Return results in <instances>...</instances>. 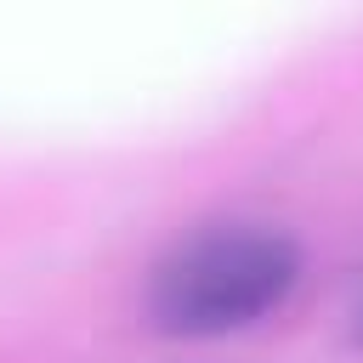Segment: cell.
I'll use <instances>...</instances> for the list:
<instances>
[{
	"label": "cell",
	"instance_id": "obj_2",
	"mask_svg": "<svg viewBox=\"0 0 363 363\" xmlns=\"http://www.w3.org/2000/svg\"><path fill=\"white\" fill-rule=\"evenodd\" d=\"M357 335H363V323H357Z\"/></svg>",
	"mask_w": 363,
	"mask_h": 363
},
{
	"label": "cell",
	"instance_id": "obj_1",
	"mask_svg": "<svg viewBox=\"0 0 363 363\" xmlns=\"http://www.w3.org/2000/svg\"><path fill=\"white\" fill-rule=\"evenodd\" d=\"M301 244L261 221H216L164 250L147 284V318L164 335L250 329L289 301Z\"/></svg>",
	"mask_w": 363,
	"mask_h": 363
}]
</instances>
